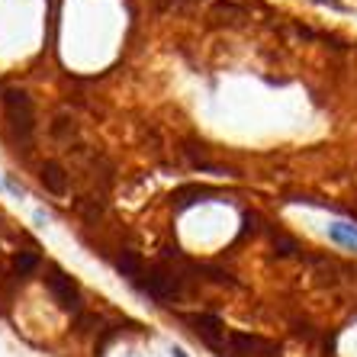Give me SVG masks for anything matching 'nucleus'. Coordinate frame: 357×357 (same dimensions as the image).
<instances>
[{
    "label": "nucleus",
    "mask_w": 357,
    "mask_h": 357,
    "mask_svg": "<svg viewBox=\"0 0 357 357\" xmlns=\"http://www.w3.org/2000/svg\"><path fill=\"white\" fill-rule=\"evenodd\" d=\"M3 113H7V126L13 139L29 145L36 132V109H33V100L26 91H7L3 93Z\"/></svg>",
    "instance_id": "obj_1"
},
{
    "label": "nucleus",
    "mask_w": 357,
    "mask_h": 357,
    "mask_svg": "<svg viewBox=\"0 0 357 357\" xmlns=\"http://www.w3.org/2000/svg\"><path fill=\"white\" fill-rule=\"evenodd\" d=\"M135 290L145 293L155 303H171V299H177L183 293V277L174 274V271H165V267H151V271L142 274Z\"/></svg>",
    "instance_id": "obj_2"
},
{
    "label": "nucleus",
    "mask_w": 357,
    "mask_h": 357,
    "mask_svg": "<svg viewBox=\"0 0 357 357\" xmlns=\"http://www.w3.org/2000/svg\"><path fill=\"white\" fill-rule=\"evenodd\" d=\"M45 287H49L52 299L59 303L61 309H68V312H81V287H77L75 277H68L61 267H52L49 274H45Z\"/></svg>",
    "instance_id": "obj_3"
},
{
    "label": "nucleus",
    "mask_w": 357,
    "mask_h": 357,
    "mask_svg": "<svg viewBox=\"0 0 357 357\" xmlns=\"http://www.w3.org/2000/svg\"><path fill=\"white\" fill-rule=\"evenodd\" d=\"M187 325H190V332L199 341H206L209 348H222L225 325L219 316H213V312H193V316H187Z\"/></svg>",
    "instance_id": "obj_4"
},
{
    "label": "nucleus",
    "mask_w": 357,
    "mask_h": 357,
    "mask_svg": "<svg viewBox=\"0 0 357 357\" xmlns=\"http://www.w3.org/2000/svg\"><path fill=\"white\" fill-rule=\"evenodd\" d=\"M229 351H232V357H277V348L271 341L241 332L229 335Z\"/></svg>",
    "instance_id": "obj_5"
},
{
    "label": "nucleus",
    "mask_w": 357,
    "mask_h": 357,
    "mask_svg": "<svg viewBox=\"0 0 357 357\" xmlns=\"http://www.w3.org/2000/svg\"><path fill=\"white\" fill-rule=\"evenodd\" d=\"M39 183L52 193V197H68V190H71L68 171L59 165V161H45V165L39 167Z\"/></svg>",
    "instance_id": "obj_6"
},
{
    "label": "nucleus",
    "mask_w": 357,
    "mask_h": 357,
    "mask_svg": "<svg viewBox=\"0 0 357 357\" xmlns=\"http://www.w3.org/2000/svg\"><path fill=\"white\" fill-rule=\"evenodd\" d=\"M113 267H116L119 274L132 283V287L142 280V274H145V261H142L135 251H119L116 258H113Z\"/></svg>",
    "instance_id": "obj_7"
},
{
    "label": "nucleus",
    "mask_w": 357,
    "mask_h": 357,
    "mask_svg": "<svg viewBox=\"0 0 357 357\" xmlns=\"http://www.w3.org/2000/svg\"><path fill=\"white\" fill-rule=\"evenodd\" d=\"M209 20H213V23L235 26V23H241V20H248V10L241 7V3H235V0H219L216 7L209 10Z\"/></svg>",
    "instance_id": "obj_8"
},
{
    "label": "nucleus",
    "mask_w": 357,
    "mask_h": 357,
    "mask_svg": "<svg viewBox=\"0 0 357 357\" xmlns=\"http://www.w3.org/2000/svg\"><path fill=\"white\" fill-rule=\"evenodd\" d=\"M39 271V255L33 251H20L17 258H13V274L17 277H33Z\"/></svg>",
    "instance_id": "obj_9"
},
{
    "label": "nucleus",
    "mask_w": 357,
    "mask_h": 357,
    "mask_svg": "<svg viewBox=\"0 0 357 357\" xmlns=\"http://www.w3.org/2000/svg\"><path fill=\"white\" fill-rule=\"evenodd\" d=\"M209 193H213L209 187H183V190L174 193V199H177V206L183 209V206H190V203H197L199 197H209Z\"/></svg>",
    "instance_id": "obj_10"
},
{
    "label": "nucleus",
    "mask_w": 357,
    "mask_h": 357,
    "mask_svg": "<svg viewBox=\"0 0 357 357\" xmlns=\"http://www.w3.org/2000/svg\"><path fill=\"white\" fill-rule=\"evenodd\" d=\"M274 248H277V255H280V258H290V255H296V251H299V245H296V238L277 235V238H274Z\"/></svg>",
    "instance_id": "obj_11"
},
{
    "label": "nucleus",
    "mask_w": 357,
    "mask_h": 357,
    "mask_svg": "<svg viewBox=\"0 0 357 357\" xmlns=\"http://www.w3.org/2000/svg\"><path fill=\"white\" fill-rule=\"evenodd\" d=\"M348 225H335L332 229V238L341 241V245H348V248H357V232H354V225H351V232H344Z\"/></svg>",
    "instance_id": "obj_12"
},
{
    "label": "nucleus",
    "mask_w": 357,
    "mask_h": 357,
    "mask_svg": "<svg viewBox=\"0 0 357 357\" xmlns=\"http://www.w3.org/2000/svg\"><path fill=\"white\" fill-rule=\"evenodd\" d=\"M174 357H183V351H174Z\"/></svg>",
    "instance_id": "obj_13"
}]
</instances>
